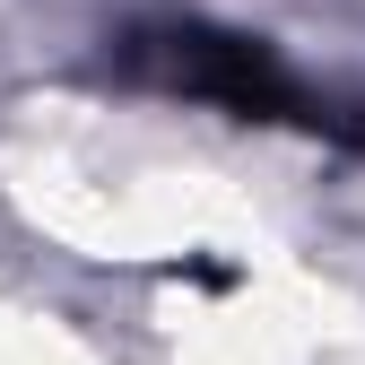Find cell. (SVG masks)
Returning <instances> with one entry per match:
<instances>
[{"instance_id":"obj_1","label":"cell","mask_w":365,"mask_h":365,"mask_svg":"<svg viewBox=\"0 0 365 365\" xmlns=\"http://www.w3.org/2000/svg\"><path fill=\"white\" fill-rule=\"evenodd\" d=\"M157 61L174 87H192V96H217V105H235V113H261V122H287L304 113L296 96V78L261 53V43H235V35H200V26H182L157 43Z\"/></svg>"}]
</instances>
